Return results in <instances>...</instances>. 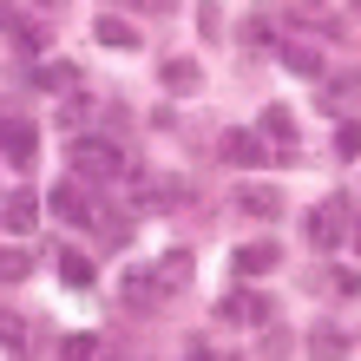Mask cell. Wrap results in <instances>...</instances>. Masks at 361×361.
I'll list each match as a JSON object with an SVG mask.
<instances>
[{
    "instance_id": "obj_1",
    "label": "cell",
    "mask_w": 361,
    "mask_h": 361,
    "mask_svg": "<svg viewBox=\"0 0 361 361\" xmlns=\"http://www.w3.org/2000/svg\"><path fill=\"white\" fill-rule=\"evenodd\" d=\"M66 158H73V178L79 184H99V178H125V152L112 138H92V132H79L66 145Z\"/></svg>"
},
{
    "instance_id": "obj_2",
    "label": "cell",
    "mask_w": 361,
    "mask_h": 361,
    "mask_svg": "<svg viewBox=\"0 0 361 361\" xmlns=\"http://www.w3.org/2000/svg\"><path fill=\"white\" fill-rule=\"evenodd\" d=\"M302 237H309L315 250H335V243L348 237V197H322V204L302 217Z\"/></svg>"
},
{
    "instance_id": "obj_3",
    "label": "cell",
    "mask_w": 361,
    "mask_h": 361,
    "mask_svg": "<svg viewBox=\"0 0 361 361\" xmlns=\"http://www.w3.org/2000/svg\"><path fill=\"white\" fill-rule=\"evenodd\" d=\"M47 210H53V217H66V224H79V230H92V224H99V210H92V190L79 184V178H66V184H53V197H47Z\"/></svg>"
},
{
    "instance_id": "obj_4",
    "label": "cell",
    "mask_w": 361,
    "mask_h": 361,
    "mask_svg": "<svg viewBox=\"0 0 361 361\" xmlns=\"http://www.w3.org/2000/svg\"><path fill=\"white\" fill-rule=\"evenodd\" d=\"M0 158H13L20 171H27V164L39 158V125H33V118H13V112H7V118H0Z\"/></svg>"
},
{
    "instance_id": "obj_5",
    "label": "cell",
    "mask_w": 361,
    "mask_h": 361,
    "mask_svg": "<svg viewBox=\"0 0 361 361\" xmlns=\"http://www.w3.org/2000/svg\"><path fill=\"white\" fill-rule=\"evenodd\" d=\"M217 315H224V322H237V329H263L269 315H276V302H269V295H250V289H230Z\"/></svg>"
},
{
    "instance_id": "obj_6",
    "label": "cell",
    "mask_w": 361,
    "mask_h": 361,
    "mask_svg": "<svg viewBox=\"0 0 361 361\" xmlns=\"http://www.w3.org/2000/svg\"><path fill=\"white\" fill-rule=\"evenodd\" d=\"M217 152H224V164H237V171H257V164H269L263 132H243V125H237V132H224V145H217Z\"/></svg>"
},
{
    "instance_id": "obj_7",
    "label": "cell",
    "mask_w": 361,
    "mask_h": 361,
    "mask_svg": "<svg viewBox=\"0 0 361 361\" xmlns=\"http://www.w3.org/2000/svg\"><path fill=\"white\" fill-rule=\"evenodd\" d=\"M118 295H125L132 309H158V302H164V283H158L152 263H132V269H125V283H118Z\"/></svg>"
},
{
    "instance_id": "obj_8",
    "label": "cell",
    "mask_w": 361,
    "mask_h": 361,
    "mask_svg": "<svg viewBox=\"0 0 361 361\" xmlns=\"http://www.w3.org/2000/svg\"><path fill=\"white\" fill-rule=\"evenodd\" d=\"M230 210H243V217H283V190L276 184H237Z\"/></svg>"
},
{
    "instance_id": "obj_9",
    "label": "cell",
    "mask_w": 361,
    "mask_h": 361,
    "mask_svg": "<svg viewBox=\"0 0 361 361\" xmlns=\"http://www.w3.org/2000/svg\"><path fill=\"white\" fill-rule=\"evenodd\" d=\"M230 263H237V276H243V283H257V276H269L276 263H283V250H276V243H243Z\"/></svg>"
},
{
    "instance_id": "obj_10",
    "label": "cell",
    "mask_w": 361,
    "mask_h": 361,
    "mask_svg": "<svg viewBox=\"0 0 361 361\" xmlns=\"http://www.w3.org/2000/svg\"><path fill=\"white\" fill-rule=\"evenodd\" d=\"M0 224H7L13 237H27V230L39 224V197H33V190H13V197H7V210H0Z\"/></svg>"
},
{
    "instance_id": "obj_11",
    "label": "cell",
    "mask_w": 361,
    "mask_h": 361,
    "mask_svg": "<svg viewBox=\"0 0 361 361\" xmlns=\"http://www.w3.org/2000/svg\"><path fill=\"white\" fill-rule=\"evenodd\" d=\"M309 355H315V361H342V355H348V335L335 329V322H315V329H309Z\"/></svg>"
},
{
    "instance_id": "obj_12",
    "label": "cell",
    "mask_w": 361,
    "mask_h": 361,
    "mask_svg": "<svg viewBox=\"0 0 361 361\" xmlns=\"http://www.w3.org/2000/svg\"><path fill=\"white\" fill-rule=\"evenodd\" d=\"M99 47H125V53H138V27L132 20H118V13H99Z\"/></svg>"
},
{
    "instance_id": "obj_13",
    "label": "cell",
    "mask_w": 361,
    "mask_h": 361,
    "mask_svg": "<svg viewBox=\"0 0 361 361\" xmlns=\"http://www.w3.org/2000/svg\"><path fill=\"white\" fill-rule=\"evenodd\" d=\"M158 79H164V86H171V92H197V86H204L197 59H164V66H158Z\"/></svg>"
},
{
    "instance_id": "obj_14",
    "label": "cell",
    "mask_w": 361,
    "mask_h": 361,
    "mask_svg": "<svg viewBox=\"0 0 361 361\" xmlns=\"http://www.w3.org/2000/svg\"><path fill=\"white\" fill-rule=\"evenodd\" d=\"M152 269H158V283H164V295L190 283V257H184V250H164V257H158Z\"/></svg>"
},
{
    "instance_id": "obj_15",
    "label": "cell",
    "mask_w": 361,
    "mask_h": 361,
    "mask_svg": "<svg viewBox=\"0 0 361 361\" xmlns=\"http://www.w3.org/2000/svg\"><path fill=\"white\" fill-rule=\"evenodd\" d=\"M257 132H263V145H295V118H289V112H276V105H269Z\"/></svg>"
},
{
    "instance_id": "obj_16",
    "label": "cell",
    "mask_w": 361,
    "mask_h": 361,
    "mask_svg": "<svg viewBox=\"0 0 361 361\" xmlns=\"http://www.w3.org/2000/svg\"><path fill=\"white\" fill-rule=\"evenodd\" d=\"M59 283H66V289H86V283H92V257L66 250V257H59Z\"/></svg>"
},
{
    "instance_id": "obj_17",
    "label": "cell",
    "mask_w": 361,
    "mask_h": 361,
    "mask_svg": "<svg viewBox=\"0 0 361 361\" xmlns=\"http://www.w3.org/2000/svg\"><path fill=\"white\" fill-rule=\"evenodd\" d=\"M27 250H20V243H7V250H0V283H27Z\"/></svg>"
},
{
    "instance_id": "obj_18",
    "label": "cell",
    "mask_w": 361,
    "mask_h": 361,
    "mask_svg": "<svg viewBox=\"0 0 361 361\" xmlns=\"http://www.w3.org/2000/svg\"><path fill=\"white\" fill-rule=\"evenodd\" d=\"M283 66L302 73V79H315V73H322V59H315V47H283Z\"/></svg>"
},
{
    "instance_id": "obj_19",
    "label": "cell",
    "mask_w": 361,
    "mask_h": 361,
    "mask_svg": "<svg viewBox=\"0 0 361 361\" xmlns=\"http://www.w3.org/2000/svg\"><path fill=\"white\" fill-rule=\"evenodd\" d=\"M197 33H204V39H224V13H217V0H197Z\"/></svg>"
},
{
    "instance_id": "obj_20",
    "label": "cell",
    "mask_w": 361,
    "mask_h": 361,
    "mask_svg": "<svg viewBox=\"0 0 361 361\" xmlns=\"http://www.w3.org/2000/svg\"><path fill=\"white\" fill-rule=\"evenodd\" d=\"M73 66H39V86H47V92H73Z\"/></svg>"
},
{
    "instance_id": "obj_21",
    "label": "cell",
    "mask_w": 361,
    "mask_h": 361,
    "mask_svg": "<svg viewBox=\"0 0 361 361\" xmlns=\"http://www.w3.org/2000/svg\"><path fill=\"white\" fill-rule=\"evenodd\" d=\"M92 355H99V342H92V335H73V342L59 348V361H92Z\"/></svg>"
},
{
    "instance_id": "obj_22",
    "label": "cell",
    "mask_w": 361,
    "mask_h": 361,
    "mask_svg": "<svg viewBox=\"0 0 361 361\" xmlns=\"http://www.w3.org/2000/svg\"><path fill=\"white\" fill-rule=\"evenodd\" d=\"M0 27H7V33H27V27H20V7H13V0H0Z\"/></svg>"
},
{
    "instance_id": "obj_23",
    "label": "cell",
    "mask_w": 361,
    "mask_h": 361,
    "mask_svg": "<svg viewBox=\"0 0 361 361\" xmlns=\"http://www.w3.org/2000/svg\"><path fill=\"white\" fill-rule=\"evenodd\" d=\"M112 7H152V0H112Z\"/></svg>"
}]
</instances>
